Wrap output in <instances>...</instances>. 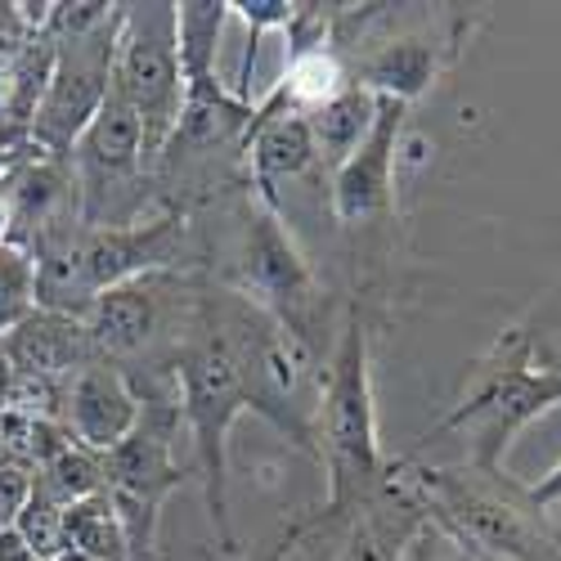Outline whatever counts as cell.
<instances>
[{
	"label": "cell",
	"instance_id": "obj_1",
	"mask_svg": "<svg viewBox=\"0 0 561 561\" xmlns=\"http://www.w3.org/2000/svg\"><path fill=\"white\" fill-rule=\"evenodd\" d=\"M391 472L436 526L462 539L477 557L561 561L557 522L530 499V485H517L507 472H481L472 462L413 467L409 458L391 462Z\"/></svg>",
	"mask_w": 561,
	"mask_h": 561
},
{
	"label": "cell",
	"instance_id": "obj_2",
	"mask_svg": "<svg viewBox=\"0 0 561 561\" xmlns=\"http://www.w3.org/2000/svg\"><path fill=\"white\" fill-rule=\"evenodd\" d=\"M314 436H319V462L329 467V494H323L314 517H306L297 530L355 517L387 481V458L378 445V404H373V351L359 306L346 310L342 337L333 346Z\"/></svg>",
	"mask_w": 561,
	"mask_h": 561
},
{
	"label": "cell",
	"instance_id": "obj_3",
	"mask_svg": "<svg viewBox=\"0 0 561 561\" xmlns=\"http://www.w3.org/2000/svg\"><path fill=\"white\" fill-rule=\"evenodd\" d=\"M561 404V359L535 351V337L512 329L499 337L490 359L472 368V382L458 404L423 432L417 449H427L440 436L467 440V462L481 472H503V454L512 449L535 417Z\"/></svg>",
	"mask_w": 561,
	"mask_h": 561
},
{
	"label": "cell",
	"instance_id": "obj_4",
	"mask_svg": "<svg viewBox=\"0 0 561 561\" xmlns=\"http://www.w3.org/2000/svg\"><path fill=\"white\" fill-rule=\"evenodd\" d=\"M113 90L145 130V162L153 167L184 113V72L175 50V5H122Z\"/></svg>",
	"mask_w": 561,
	"mask_h": 561
},
{
	"label": "cell",
	"instance_id": "obj_5",
	"mask_svg": "<svg viewBox=\"0 0 561 561\" xmlns=\"http://www.w3.org/2000/svg\"><path fill=\"white\" fill-rule=\"evenodd\" d=\"M175 423H180V404H167V400L145 404L139 409L135 432L113 454H104V494L122 517L130 561H153L162 503L184 485V477L194 472V467H184L175 458V440H171Z\"/></svg>",
	"mask_w": 561,
	"mask_h": 561
},
{
	"label": "cell",
	"instance_id": "obj_6",
	"mask_svg": "<svg viewBox=\"0 0 561 561\" xmlns=\"http://www.w3.org/2000/svg\"><path fill=\"white\" fill-rule=\"evenodd\" d=\"M243 297L270 314L288 337L310 346L314 314H319V278L297 248L293 229L274 207L256 203L243 239Z\"/></svg>",
	"mask_w": 561,
	"mask_h": 561
},
{
	"label": "cell",
	"instance_id": "obj_7",
	"mask_svg": "<svg viewBox=\"0 0 561 561\" xmlns=\"http://www.w3.org/2000/svg\"><path fill=\"white\" fill-rule=\"evenodd\" d=\"M404 117H409V104L378 95L373 130L333 171V216L342 225H364V220L387 216L396 207V158H400Z\"/></svg>",
	"mask_w": 561,
	"mask_h": 561
},
{
	"label": "cell",
	"instance_id": "obj_8",
	"mask_svg": "<svg viewBox=\"0 0 561 561\" xmlns=\"http://www.w3.org/2000/svg\"><path fill=\"white\" fill-rule=\"evenodd\" d=\"M139 396L117 364H85L64 382V432L90 454H113L139 423Z\"/></svg>",
	"mask_w": 561,
	"mask_h": 561
},
{
	"label": "cell",
	"instance_id": "obj_9",
	"mask_svg": "<svg viewBox=\"0 0 561 561\" xmlns=\"http://www.w3.org/2000/svg\"><path fill=\"white\" fill-rule=\"evenodd\" d=\"M0 355L10 359L19 382H45V387H59L85 364H95V346L85 337V323L41 306L0 337Z\"/></svg>",
	"mask_w": 561,
	"mask_h": 561
},
{
	"label": "cell",
	"instance_id": "obj_10",
	"mask_svg": "<svg viewBox=\"0 0 561 561\" xmlns=\"http://www.w3.org/2000/svg\"><path fill=\"white\" fill-rule=\"evenodd\" d=\"M162 284L167 270L130 278L122 288H108L95 306L85 310V337L95 346V359L113 364V359H130L145 355L158 333H162Z\"/></svg>",
	"mask_w": 561,
	"mask_h": 561
},
{
	"label": "cell",
	"instance_id": "obj_11",
	"mask_svg": "<svg viewBox=\"0 0 561 561\" xmlns=\"http://www.w3.org/2000/svg\"><path fill=\"white\" fill-rule=\"evenodd\" d=\"M248 162H252V190L256 203L278 211V184H288L297 175H306L319 153H314V139H310V122L306 113L293 108H278V104H261L256 122L248 130Z\"/></svg>",
	"mask_w": 561,
	"mask_h": 561
},
{
	"label": "cell",
	"instance_id": "obj_12",
	"mask_svg": "<svg viewBox=\"0 0 561 561\" xmlns=\"http://www.w3.org/2000/svg\"><path fill=\"white\" fill-rule=\"evenodd\" d=\"M409 503H413L409 490L396 481L391 462H387V481L351 517V530H346V543H342L337 561H400V548H404L409 530L417 526V522L396 526V512H404Z\"/></svg>",
	"mask_w": 561,
	"mask_h": 561
},
{
	"label": "cell",
	"instance_id": "obj_13",
	"mask_svg": "<svg viewBox=\"0 0 561 561\" xmlns=\"http://www.w3.org/2000/svg\"><path fill=\"white\" fill-rule=\"evenodd\" d=\"M436 64H440V50H436L432 36H400V41L382 45V50H373L364 59L355 85L373 90V95L413 104L436 81Z\"/></svg>",
	"mask_w": 561,
	"mask_h": 561
},
{
	"label": "cell",
	"instance_id": "obj_14",
	"mask_svg": "<svg viewBox=\"0 0 561 561\" xmlns=\"http://www.w3.org/2000/svg\"><path fill=\"white\" fill-rule=\"evenodd\" d=\"M373 117H378V95L364 85H346L337 100H329L323 108L306 113L310 122V139H314V153L319 162H329L333 171L364 145V135L373 130Z\"/></svg>",
	"mask_w": 561,
	"mask_h": 561
},
{
	"label": "cell",
	"instance_id": "obj_15",
	"mask_svg": "<svg viewBox=\"0 0 561 561\" xmlns=\"http://www.w3.org/2000/svg\"><path fill=\"white\" fill-rule=\"evenodd\" d=\"M225 23H229V0H184V5H175V50H180L184 85L216 81Z\"/></svg>",
	"mask_w": 561,
	"mask_h": 561
},
{
	"label": "cell",
	"instance_id": "obj_16",
	"mask_svg": "<svg viewBox=\"0 0 561 561\" xmlns=\"http://www.w3.org/2000/svg\"><path fill=\"white\" fill-rule=\"evenodd\" d=\"M346 85H351V77L342 68V55L333 50V45H323V50L288 55V77L270 95V104L293 108V113H314L329 100H337Z\"/></svg>",
	"mask_w": 561,
	"mask_h": 561
},
{
	"label": "cell",
	"instance_id": "obj_17",
	"mask_svg": "<svg viewBox=\"0 0 561 561\" xmlns=\"http://www.w3.org/2000/svg\"><path fill=\"white\" fill-rule=\"evenodd\" d=\"M64 548L81 552V557H95V561H130V543H126L122 517L108 503V494L64 507Z\"/></svg>",
	"mask_w": 561,
	"mask_h": 561
},
{
	"label": "cell",
	"instance_id": "obj_18",
	"mask_svg": "<svg viewBox=\"0 0 561 561\" xmlns=\"http://www.w3.org/2000/svg\"><path fill=\"white\" fill-rule=\"evenodd\" d=\"M36 490H41L45 499H55L59 507H72V503H81V499H95V494H104V458L68 440V445L36 472Z\"/></svg>",
	"mask_w": 561,
	"mask_h": 561
},
{
	"label": "cell",
	"instance_id": "obj_19",
	"mask_svg": "<svg viewBox=\"0 0 561 561\" xmlns=\"http://www.w3.org/2000/svg\"><path fill=\"white\" fill-rule=\"evenodd\" d=\"M36 310V261L27 248H0V337H5L23 314Z\"/></svg>",
	"mask_w": 561,
	"mask_h": 561
},
{
	"label": "cell",
	"instance_id": "obj_20",
	"mask_svg": "<svg viewBox=\"0 0 561 561\" xmlns=\"http://www.w3.org/2000/svg\"><path fill=\"white\" fill-rule=\"evenodd\" d=\"M14 530L27 539V548L41 561H59L68 552L64 548V507L55 499H45L41 490H32V499H27V507H23V517H19Z\"/></svg>",
	"mask_w": 561,
	"mask_h": 561
},
{
	"label": "cell",
	"instance_id": "obj_21",
	"mask_svg": "<svg viewBox=\"0 0 561 561\" xmlns=\"http://www.w3.org/2000/svg\"><path fill=\"white\" fill-rule=\"evenodd\" d=\"M400 561H481L462 539H454L445 526H436L427 512L417 517V526L409 530L404 548H400Z\"/></svg>",
	"mask_w": 561,
	"mask_h": 561
},
{
	"label": "cell",
	"instance_id": "obj_22",
	"mask_svg": "<svg viewBox=\"0 0 561 561\" xmlns=\"http://www.w3.org/2000/svg\"><path fill=\"white\" fill-rule=\"evenodd\" d=\"M229 14H239L252 36H265V32H288L297 5L293 0H229Z\"/></svg>",
	"mask_w": 561,
	"mask_h": 561
},
{
	"label": "cell",
	"instance_id": "obj_23",
	"mask_svg": "<svg viewBox=\"0 0 561 561\" xmlns=\"http://www.w3.org/2000/svg\"><path fill=\"white\" fill-rule=\"evenodd\" d=\"M32 490H36V472H27V467H14V462L0 467V530H14L19 526Z\"/></svg>",
	"mask_w": 561,
	"mask_h": 561
},
{
	"label": "cell",
	"instance_id": "obj_24",
	"mask_svg": "<svg viewBox=\"0 0 561 561\" xmlns=\"http://www.w3.org/2000/svg\"><path fill=\"white\" fill-rule=\"evenodd\" d=\"M530 499H535L539 507H557V503H561V462L552 467L548 477H539V481L530 485Z\"/></svg>",
	"mask_w": 561,
	"mask_h": 561
},
{
	"label": "cell",
	"instance_id": "obj_25",
	"mask_svg": "<svg viewBox=\"0 0 561 561\" xmlns=\"http://www.w3.org/2000/svg\"><path fill=\"white\" fill-rule=\"evenodd\" d=\"M0 561H41L19 530H0Z\"/></svg>",
	"mask_w": 561,
	"mask_h": 561
},
{
	"label": "cell",
	"instance_id": "obj_26",
	"mask_svg": "<svg viewBox=\"0 0 561 561\" xmlns=\"http://www.w3.org/2000/svg\"><path fill=\"white\" fill-rule=\"evenodd\" d=\"M14 391H19V378H14V368H10V359L0 355V413H5L10 404H14Z\"/></svg>",
	"mask_w": 561,
	"mask_h": 561
},
{
	"label": "cell",
	"instance_id": "obj_27",
	"mask_svg": "<svg viewBox=\"0 0 561 561\" xmlns=\"http://www.w3.org/2000/svg\"><path fill=\"white\" fill-rule=\"evenodd\" d=\"M10 229H14L10 225V203H5V194H0V248L10 243Z\"/></svg>",
	"mask_w": 561,
	"mask_h": 561
},
{
	"label": "cell",
	"instance_id": "obj_28",
	"mask_svg": "<svg viewBox=\"0 0 561 561\" xmlns=\"http://www.w3.org/2000/svg\"><path fill=\"white\" fill-rule=\"evenodd\" d=\"M10 167H14V158H10L5 149H0V180H5V175H10Z\"/></svg>",
	"mask_w": 561,
	"mask_h": 561
},
{
	"label": "cell",
	"instance_id": "obj_29",
	"mask_svg": "<svg viewBox=\"0 0 561 561\" xmlns=\"http://www.w3.org/2000/svg\"><path fill=\"white\" fill-rule=\"evenodd\" d=\"M59 561H95V557H81V552H64Z\"/></svg>",
	"mask_w": 561,
	"mask_h": 561
}]
</instances>
